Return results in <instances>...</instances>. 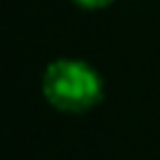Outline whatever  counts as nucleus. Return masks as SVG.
<instances>
[{
    "label": "nucleus",
    "instance_id": "f03ea898",
    "mask_svg": "<svg viewBox=\"0 0 160 160\" xmlns=\"http://www.w3.org/2000/svg\"><path fill=\"white\" fill-rule=\"evenodd\" d=\"M78 5H82V8H90V10H98V8H105V5H110L112 0H75Z\"/></svg>",
    "mask_w": 160,
    "mask_h": 160
},
{
    "label": "nucleus",
    "instance_id": "f257e3e1",
    "mask_svg": "<svg viewBox=\"0 0 160 160\" xmlns=\"http://www.w3.org/2000/svg\"><path fill=\"white\" fill-rule=\"evenodd\" d=\"M42 95L62 112H85L102 98V78L85 60L60 58L42 72Z\"/></svg>",
    "mask_w": 160,
    "mask_h": 160
}]
</instances>
